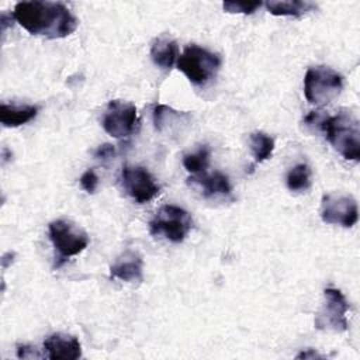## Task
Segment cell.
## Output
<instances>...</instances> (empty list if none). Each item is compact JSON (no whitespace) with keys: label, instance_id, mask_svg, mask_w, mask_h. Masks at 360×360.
Masks as SVG:
<instances>
[{"label":"cell","instance_id":"1","mask_svg":"<svg viewBox=\"0 0 360 360\" xmlns=\"http://www.w3.org/2000/svg\"><path fill=\"white\" fill-rule=\"evenodd\" d=\"M11 14L30 34L51 39L65 38L73 34L79 25V20L69 7L59 1H20Z\"/></svg>","mask_w":360,"mask_h":360},{"label":"cell","instance_id":"2","mask_svg":"<svg viewBox=\"0 0 360 360\" xmlns=\"http://www.w3.org/2000/svg\"><path fill=\"white\" fill-rule=\"evenodd\" d=\"M307 125H316L330 146L346 160L359 162L360 159V127L359 120L347 112L340 111L336 115L322 117L319 112H311L305 117Z\"/></svg>","mask_w":360,"mask_h":360},{"label":"cell","instance_id":"3","mask_svg":"<svg viewBox=\"0 0 360 360\" xmlns=\"http://www.w3.org/2000/svg\"><path fill=\"white\" fill-rule=\"evenodd\" d=\"M221 58L202 46L191 44L184 48L176 62V66L194 86H205L218 73Z\"/></svg>","mask_w":360,"mask_h":360},{"label":"cell","instance_id":"4","mask_svg":"<svg viewBox=\"0 0 360 360\" xmlns=\"http://www.w3.org/2000/svg\"><path fill=\"white\" fill-rule=\"evenodd\" d=\"M343 89V77L329 66L308 68L304 76V94L307 101L322 107L332 103Z\"/></svg>","mask_w":360,"mask_h":360},{"label":"cell","instance_id":"5","mask_svg":"<svg viewBox=\"0 0 360 360\" xmlns=\"http://www.w3.org/2000/svg\"><path fill=\"white\" fill-rule=\"evenodd\" d=\"M193 228L191 215L172 204L162 205L149 221V233L153 236H163L165 239L180 243L183 242Z\"/></svg>","mask_w":360,"mask_h":360},{"label":"cell","instance_id":"6","mask_svg":"<svg viewBox=\"0 0 360 360\" xmlns=\"http://www.w3.org/2000/svg\"><path fill=\"white\" fill-rule=\"evenodd\" d=\"M49 239L60 260L82 253L89 246L87 233L76 224L66 219H55L48 225Z\"/></svg>","mask_w":360,"mask_h":360},{"label":"cell","instance_id":"7","mask_svg":"<svg viewBox=\"0 0 360 360\" xmlns=\"http://www.w3.org/2000/svg\"><path fill=\"white\" fill-rule=\"evenodd\" d=\"M349 304L343 292L338 288L328 287L323 290V302L318 314L315 315L314 325L319 330L345 332L349 326L346 314Z\"/></svg>","mask_w":360,"mask_h":360},{"label":"cell","instance_id":"8","mask_svg":"<svg viewBox=\"0 0 360 360\" xmlns=\"http://www.w3.org/2000/svg\"><path fill=\"white\" fill-rule=\"evenodd\" d=\"M138 124L136 107L122 100H111L103 114L101 125L112 138L122 139L129 136Z\"/></svg>","mask_w":360,"mask_h":360},{"label":"cell","instance_id":"9","mask_svg":"<svg viewBox=\"0 0 360 360\" xmlns=\"http://www.w3.org/2000/svg\"><path fill=\"white\" fill-rule=\"evenodd\" d=\"M321 218L326 224L352 228L359 219L357 202L347 194H325L321 201Z\"/></svg>","mask_w":360,"mask_h":360},{"label":"cell","instance_id":"10","mask_svg":"<svg viewBox=\"0 0 360 360\" xmlns=\"http://www.w3.org/2000/svg\"><path fill=\"white\" fill-rule=\"evenodd\" d=\"M121 183L127 194L138 204H145L159 194V186L152 174L142 166H124Z\"/></svg>","mask_w":360,"mask_h":360},{"label":"cell","instance_id":"11","mask_svg":"<svg viewBox=\"0 0 360 360\" xmlns=\"http://www.w3.org/2000/svg\"><path fill=\"white\" fill-rule=\"evenodd\" d=\"M45 356L52 360H76L82 357V345L77 338L66 333H52L44 340Z\"/></svg>","mask_w":360,"mask_h":360},{"label":"cell","instance_id":"12","mask_svg":"<svg viewBox=\"0 0 360 360\" xmlns=\"http://www.w3.org/2000/svg\"><path fill=\"white\" fill-rule=\"evenodd\" d=\"M110 278L125 283H135L143 280V260L136 252L127 250L120 255L110 266Z\"/></svg>","mask_w":360,"mask_h":360},{"label":"cell","instance_id":"13","mask_svg":"<svg viewBox=\"0 0 360 360\" xmlns=\"http://www.w3.org/2000/svg\"><path fill=\"white\" fill-rule=\"evenodd\" d=\"M188 183L198 187L205 197H217V195L228 197L231 195V190H232L229 184V179L221 172H214L211 174H207L205 172L202 174L191 176L188 177Z\"/></svg>","mask_w":360,"mask_h":360},{"label":"cell","instance_id":"14","mask_svg":"<svg viewBox=\"0 0 360 360\" xmlns=\"http://www.w3.org/2000/svg\"><path fill=\"white\" fill-rule=\"evenodd\" d=\"M150 58L156 66L163 70H170L179 59V45L174 39L160 35L150 44Z\"/></svg>","mask_w":360,"mask_h":360},{"label":"cell","instance_id":"15","mask_svg":"<svg viewBox=\"0 0 360 360\" xmlns=\"http://www.w3.org/2000/svg\"><path fill=\"white\" fill-rule=\"evenodd\" d=\"M38 111H39L38 105L3 103L0 105V122L7 128H15L34 120Z\"/></svg>","mask_w":360,"mask_h":360},{"label":"cell","instance_id":"16","mask_svg":"<svg viewBox=\"0 0 360 360\" xmlns=\"http://www.w3.org/2000/svg\"><path fill=\"white\" fill-rule=\"evenodd\" d=\"M267 11L273 15L280 17H301L314 8L316 6L311 1H302V0H290V1H267L264 3Z\"/></svg>","mask_w":360,"mask_h":360},{"label":"cell","instance_id":"17","mask_svg":"<svg viewBox=\"0 0 360 360\" xmlns=\"http://www.w3.org/2000/svg\"><path fill=\"white\" fill-rule=\"evenodd\" d=\"M250 152L255 159V165L267 160L274 150V139L262 131L252 132L249 135Z\"/></svg>","mask_w":360,"mask_h":360},{"label":"cell","instance_id":"18","mask_svg":"<svg viewBox=\"0 0 360 360\" xmlns=\"http://www.w3.org/2000/svg\"><path fill=\"white\" fill-rule=\"evenodd\" d=\"M190 115L186 112H180L173 110L172 107L163 105V104H158L153 108V124L156 131L163 132L165 128H167L169 125H173V122L180 124L183 120H188Z\"/></svg>","mask_w":360,"mask_h":360},{"label":"cell","instance_id":"19","mask_svg":"<svg viewBox=\"0 0 360 360\" xmlns=\"http://www.w3.org/2000/svg\"><path fill=\"white\" fill-rule=\"evenodd\" d=\"M210 156H211L210 148L207 145H201L195 152L186 153L183 156V166L193 176L202 174L205 173L210 165Z\"/></svg>","mask_w":360,"mask_h":360},{"label":"cell","instance_id":"20","mask_svg":"<svg viewBox=\"0 0 360 360\" xmlns=\"http://www.w3.org/2000/svg\"><path fill=\"white\" fill-rule=\"evenodd\" d=\"M285 184L291 191H304L311 187V169L305 163L291 167L285 177Z\"/></svg>","mask_w":360,"mask_h":360},{"label":"cell","instance_id":"21","mask_svg":"<svg viewBox=\"0 0 360 360\" xmlns=\"http://www.w3.org/2000/svg\"><path fill=\"white\" fill-rule=\"evenodd\" d=\"M259 7H262L260 1H225V3H222V8L231 14H253Z\"/></svg>","mask_w":360,"mask_h":360},{"label":"cell","instance_id":"22","mask_svg":"<svg viewBox=\"0 0 360 360\" xmlns=\"http://www.w3.org/2000/svg\"><path fill=\"white\" fill-rule=\"evenodd\" d=\"M80 186L89 194H93L96 191V188L98 186V177H97V174H96V172L93 169H87L80 176Z\"/></svg>","mask_w":360,"mask_h":360},{"label":"cell","instance_id":"23","mask_svg":"<svg viewBox=\"0 0 360 360\" xmlns=\"http://www.w3.org/2000/svg\"><path fill=\"white\" fill-rule=\"evenodd\" d=\"M17 357L20 359H32V357H42V354L37 353L35 347L28 345H18L17 346Z\"/></svg>","mask_w":360,"mask_h":360},{"label":"cell","instance_id":"24","mask_svg":"<svg viewBox=\"0 0 360 360\" xmlns=\"http://www.w3.org/2000/svg\"><path fill=\"white\" fill-rule=\"evenodd\" d=\"M112 155H114V146L110 145V143H104V145L98 146L94 152V158L103 159V160H107V159L112 158Z\"/></svg>","mask_w":360,"mask_h":360},{"label":"cell","instance_id":"25","mask_svg":"<svg viewBox=\"0 0 360 360\" xmlns=\"http://www.w3.org/2000/svg\"><path fill=\"white\" fill-rule=\"evenodd\" d=\"M322 359V356L321 354H318L316 352H314V350H311V349H308L307 352H302V353H300L298 356H297V359Z\"/></svg>","mask_w":360,"mask_h":360}]
</instances>
